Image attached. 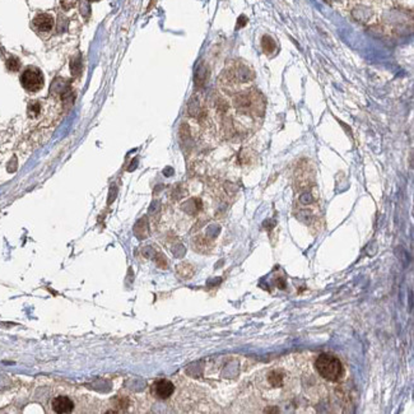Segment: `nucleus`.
Wrapping results in <instances>:
<instances>
[{
  "mask_svg": "<svg viewBox=\"0 0 414 414\" xmlns=\"http://www.w3.org/2000/svg\"><path fill=\"white\" fill-rule=\"evenodd\" d=\"M255 384L258 389L268 399H279L286 392L287 387H293L294 376L291 371L287 370L286 366L277 363L270 367L264 368L255 377Z\"/></svg>",
  "mask_w": 414,
  "mask_h": 414,
  "instance_id": "nucleus-1",
  "label": "nucleus"
},
{
  "mask_svg": "<svg viewBox=\"0 0 414 414\" xmlns=\"http://www.w3.org/2000/svg\"><path fill=\"white\" fill-rule=\"evenodd\" d=\"M234 106L240 114L246 115L251 119H258L264 116L265 98L259 91L251 87L236 96Z\"/></svg>",
  "mask_w": 414,
  "mask_h": 414,
  "instance_id": "nucleus-2",
  "label": "nucleus"
},
{
  "mask_svg": "<svg viewBox=\"0 0 414 414\" xmlns=\"http://www.w3.org/2000/svg\"><path fill=\"white\" fill-rule=\"evenodd\" d=\"M313 367L317 376L326 382L339 381L344 375V367L341 360L333 354H319L313 363Z\"/></svg>",
  "mask_w": 414,
  "mask_h": 414,
  "instance_id": "nucleus-3",
  "label": "nucleus"
},
{
  "mask_svg": "<svg viewBox=\"0 0 414 414\" xmlns=\"http://www.w3.org/2000/svg\"><path fill=\"white\" fill-rule=\"evenodd\" d=\"M21 83L28 92H37L44 87V75L37 68H28L21 75Z\"/></svg>",
  "mask_w": 414,
  "mask_h": 414,
  "instance_id": "nucleus-4",
  "label": "nucleus"
},
{
  "mask_svg": "<svg viewBox=\"0 0 414 414\" xmlns=\"http://www.w3.org/2000/svg\"><path fill=\"white\" fill-rule=\"evenodd\" d=\"M174 391H175V385L172 384L170 380H166V379L157 380V381L152 385L153 396H155L157 399H161V400H166V399L171 398Z\"/></svg>",
  "mask_w": 414,
  "mask_h": 414,
  "instance_id": "nucleus-5",
  "label": "nucleus"
},
{
  "mask_svg": "<svg viewBox=\"0 0 414 414\" xmlns=\"http://www.w3.org/2000/svg\"><path fill=\"white\" fill-rule=\"evenodd\" d=\"M33 26L37 31L40 32H49L51 31V28L54 27V18H52L50 14L42 13L38 14V16L35 17L33 19Z\"/></svg>",
  "mask_w": 414,
  "mask_h": 414,
  "instance_id": "nucleus-6",
  "label": "nucleus"
},
{
  "mask_svg": "<svg viewBox=\"0 0 414 414\" xmlns=\"http://www.w3.org/2000/svg\"><path fill=\"white\" fill-rule=\"evenodd\" d=\"M52 410L55 413H70L74 408V403L68 396H57L52 400Z\"/></svg>",
  "mask_w": 414,
  "mask_h": 414,
  "instance_id": "nucleus-7",
  "label": "nucleus"
},
{
  "mask_svg": "<svg viewBox=\"0 0 414 414\" xmlns=\"http://www.w3.org/2000/svg\"><path fill=\"white\" fill-rule=\"evenodd\" d=\"M262 46H263V50H264V52L267 55L274 54L275 50H277V44H275V41L272 37H270V36H264V37H263Z\"/></svg>",
  "mask_w": 414,
  "mask_h": 414,
  "instance_id": "nucleus-8",
  "label": "nucleus"
},
{
  "mask_svg": "<svg viewBox=\"0 0 414 414\" xmlns=\"http://www.w3.org/2000/svg\"><path fill=\"white\" fill-rule=\"evenodd\" d=\"M90 2H97V0H90Z\"/></svg>",
  "mask_w": 414,
  "mask_h": 414,
  "instance_id": "nucleus-9",
  "label": "nucleus"
}]
</instances>
